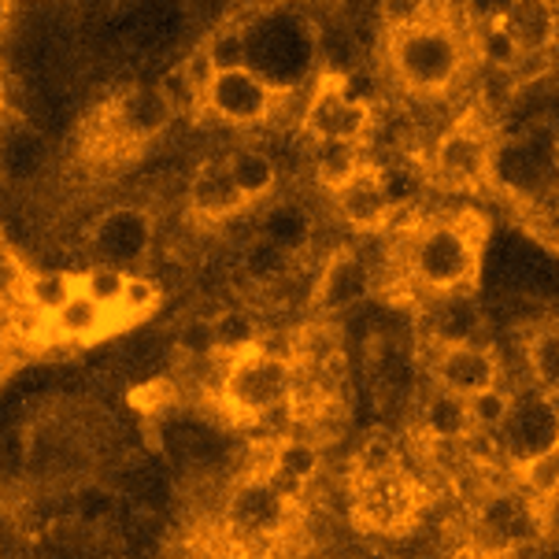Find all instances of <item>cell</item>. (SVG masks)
I'll use <instances>...</instances> for the list:
<instances>
[{"instance_id": "cell-29", "label": "cell", "mask_w": 559, "mask_h": 559, "mask_svg": "<svg viewBox=\"0 0 559 559\" xmlns=\"http://www.w3.org/2000/svg\"><path fill=\"white\" fill-rule=\"evenodd\" d=\"M12 12H15V0H0V37L12 26Z\"/></svg>"}, {"instance_id": "cell-26", "label": "cell", "mask_w": 559, "mask_h": 559, "mask_svg": "<svg viewBox=\"0 0 559 559\" xmlns=\"http://www.w3.org/2000/svg\"><path fill=\"white\" fill-rule=\"evenodd\" d=\"M34 271L12 245L0 238V308H23L26 289H31Z\"/></svg>"}, {"instance_id": "cell-5", "label": "cell", "mask_w": 559, "mask_h": 559, "mask_svg": "<svg viewBox=\"0 0 559 559\" xmlns=\"http://www.w3.org/2000/svg\"><path fill=\"white\" fill-rule=\"evenodd\" d=\"M426 178L444 193H489L497 182V130L478 108L463 111L433 141L430 159H426Z\"/></svg>"}, {"instance_id": "cell-7", "label": "cell", "mask_w": 559, "mask_h": 559, "mask_svg": "<svg viewBox=\"0 0 559 559\" xmlns=\"http://www.w3.org/2000/svg\"><path fill=\"white\" fill-rule=\"evenodd\" d=\"M286 93L274 82L252 71L249 63H226V68H212L201 90L193 93L197 119H215L238 130H255L274 119L278 104Z\"/></svg>"}, {"instance_id": "cell-1", "label": "cell", "mask_w": 559, "mask_h": 559, "mask_svg": "<svg viewBox=\"0 0 559 559\" xmlns=\"http://www.w3.org/2000/svg\"><path fill=\"white\" fill-rule=\"evenodd\" d=\"M471 34H463L444 8L419 4L385 31L382 68L401 93L415 100L449 97L471 71Z\"/></svg>"}, {"instance_id": "cell-10", "label": "cell", "mask_w": 559, "mask_h": 559, "mask_svg": "<svg viewBox=\"0 0 559 559\" xmlns=\"http://www.w3.org/2000/svg\"><path fill=\"white\" fill-rule=\"evenodd\" d=\"M330 204L353 234H382L393 223L401 201H396L390 170L374 159H364L345 182L330 189Z\"/></svg>"}, {"instance_id": "cell-24", "label": "cell", "mask_w": 559, "mask_h": 559, "mask_svg": "<svg viewBox=\"0 0 559 559\" xmlns=\"http://www.w3.org/2000/svg\"><path fill=\"white\" fill-rule=\"evenodd\" d=\"M311 145H316V182L326 193L337 189L367 159V145H356V141H311Z\"/></svg>"}, {"instance_id": "cell-28", "label": "cell", "mask_w": 559, "mask_h": 559, "mask_svg": "<svg viewBox=\"0 0 559 559\" xmlns=\"http://www.w3.org/2000/svg\"><path fill=\"white\" fill-rule=\"evenodd\" d=\"M519 0H460V12L467 19V26H497L515 12Z\"/></svg>"}, {"instance_id": "cell-8", "label": "cell", "mask_w": 559, "mask_h": 559, "mask_svg": "<svg viewBox=\"0 0 559 559\" xmlns=\"http://www.w3.org/2000/svg\"><path fill=\"white\" fill-rule=\"evenodd\" d=\"M374 127V104L367 97H356L345 74L322 71L316 90L308 93L305 111H300V134L308 141H356V145H371Z\"/></svg>"}, {"instance_id": "cell-11", "label": "cell", "mask_w": 559, "mask_h": 559, "mask_svg": "<svg viewBox=\"0 0 559 559\" xmlns=\"http://www.w3.org/2000/svg\"><path fill=\"white\" fill-rule=\"evenodd\" d=\"M293 508H297V500L282 497V492L255 471V475H249L230 497H226V508H223L226 534L238 537V542H271V537H282L289 530Z\"/></svg>"}, {"instance_id": "cell-15", "label": "cell", "mask_w": 559, "mask_h": 559, "mask_svg": "<svg viewBox=\"0 0 559 559\" xmlns=\"http://www.w3.org/2000/svg\"><path fill=\"white\" fill-rule=\"evenodd\" d=\"M37 330H41L45 345H71V348H90L119 334L111 308L93 300L90 293L79 286H71V293L49 311V316L37 319Z\"/></svg>"}, {"instance_id": "cell-12", "label": "cell", "mask_w": 559, "mask_h": 559, "mask_svg": "<svg viewBox=\"0 0 559 559\" xmlns=\"http://www.w3.org/2000/svg\"><path fill=\"white\" fill-rule=\"evenodd\" d=\"M156 223L145 207H108L90 226V255L93 263H108L119 271H145L153 255Z\"/></svg>"}, {"instance_id": "cell-14", "label": "cell", "mask_w": 559, "mask_h": 559, "mask_svg": "<svg viewBox=\"0 0 559 559\" xmlns=\"http://www.w3.org/2000/svg\"><path fill=\"white\" fill-rule=\"evenodd\" d=\"M374 293V271L356 249H334L322 260L311 286V311L319 319H341Z\"/></svg>"}, {"instance_id": "cell-17", "label": "cell", "mask_w": 559, "mask_h": 559, "mask_svg": "<svg viewBox=\"0 0 559 559\" xmlns=\"http://www.w3.org/2000/svg\"><path fill=\"white\" fill-rule=\"evenodd\" d=\"M319 471H322V456L316 444L305 438H282L267 449V460H263L260 475L267 478L282 497L300 500V492L316 481Z\"/></svg>"}, {"instance_id": "cell-25", "label": "cell", "mask_w": 559, "mask_h": 559, "mask_svg": "<svg viewBox=\"0 0 559 559\" xmlns=\"http://www.w3.org/2000/svg\"><path fill=\"white\" fill-rule=\"evenodd\" d=\"M526 367H530V378H534L537 390L556 396V390H559V334H556V326H542L530 334Z\"/></svg>"}, {"instance_id": "cell-21", "label": "cell", "mask_w": 559, "mask_h": 559, "mask_svg": "<svg viewBox=\"0 0 559 559\" xmlns=\"http://www.w3.org/2000/svg\"><path fill=\"white\" fill-rule=\"evenodd\" d=\"M226 159V170H230V178L238 182V189L245 193V201L252 207L263 201V197L274 193V186H278V167H274V159L263 153V148L255 145H241V148H230V153L223 156Z\"/></svg>"}, {"instance_id": "cell-19", "label": "cell", "mask_w": 559, "mask_h": 559, "mask_svg": "<svg viewBox=\"0 0 559 559\" xmlns=\"http://www.w3.org/2000/svg\"><path fill=\"white\" fill-rule=\"evenodd\" d=\"M508 475L515 481V489H523L530 500H537L542 508H556V492H559V449L542 444L534 452H519L508 456Z\"/></svg>"}, {"instance_id": "cell-3", "label": "cell", "mask_w": 559, "mask_h": 559, "mask_svg": "<svg viewBox=\"0 0 559 559\" xmlns=\"http://www.w3.org/2000/svg\"><path fill=\"white\" fill-rule=\"evenodd\" d=\"M426 508V489L401 467L393 441H371L356 460L353 475V526L371 537L412 534Z\"/></svg>"}, {"instance_id": "cell-9", "label": "cell", "mask_w": 559, "mask_h": 559, "mask_svg": "<svg viewBox=\"0 0 559 559\" xmlns=\"http://www.w3.org/2000/svg\"><path fill=\"white\" fill-rule=\"evenodd\" d=\"M552 508H542L537 500H530L523 489H500L486 497V504L478 508L475 530H471V548L475 556H511L523 545H534L537 537H545Z\"/></svg>"}, {"instance_id": "cell-6", "label": "cell", "mask_w": 559, "mask_h": 559, "mask_svg": "<svg viewBox=\"0 0 559 559\" xmlns=\"http://www.w3.org/2000/svg\"><path fill=\"white\" fill-rule=\"evenodd\" d=\"M293 382V359L271 353L267 345L245 348L223 359L219 378V412L234 426H255L263 423L274 407L286 404Z\"/></svg>"}, {"instance_id": "cell-13", "label": "cell", "mask_w": 559, "mask_h": 559, "mask_svg": "<svg viewBox=\"0 0 559 559\" xmlns=\"http://www.w3.org/2000/svg\"><path fill=\"white\" fill-rule=\"evenodd\" d=\"M430 385L471 401V396L500 385V359L489 345H478L471 337L441 341L430 359Z\"/></svg>"}, {"instance_id": "cell-27", "label": "cell", "mask_w": 559, "mask_h": 559, "mask_svg": "<svg viewBox=\"0 0 559 559\" xmlns=\"http://www.w3.org/2000/svg\"><path fill=\"white\" fill-rule=\"evenodd\" d=\"M130 271H119V267H108V263H93V267H85L74 274V286L90 293L93 300H100V305H116L122 282H127Z\"/></svg>"}, {"instance_id": "cell-18", "label": "cell", "mask_w": 559, "mask_h": 559, "mask_svg": "<svg viewBox=\"0 0 559 559\" xmlns=\"http://www.w3.org/2000/svg\"><path fill=\"white\" fill-rule=\"evenodd\" d=\"M419 430L430 444H463L471 433H475L467 401L456 393H444L438 385H430L419 401Z\"/></svg>"}, {"instance_id": "cell-20", "label": "cell", "mask_w": 559, "mask_h": 559, "mask_svg": "<svg viewBox=\"0 0 559 559\" xmlns=\"http://www.w3.org/2000/svg\"><path fill=\"white\" fill-rule=\"evenodd\" d=\"M504 31L511 34L523 60L542 56L556 41V8L552 0H519V8L504 19Z\"/></svg>"}, {"instance_id": "cell-4", "label": "cell", "mask_w": 559, "mask_h": 559, "mask_svg": "<svg viewBox=\"0 0 559 559\" xmlns=\"http://www.w3.org/2000/svg\"><path fill=\"white\" fill-rule=\"evenodd\" d=\"M175 116L178 100L164 85H130L93 111L82 148L90 159H134L167 134Z\"/></svg>"}, {"instance_id": "cell-2", "label": "cell", "mask_w": 559, "mask_h": 559, "mask_svg": "<svg viewBox=\"0 0 559 559\" xmlns=\"http://www.w3.org/2000/svg\"><path fill=\"white\" fill-rule=\"evenodd\" d=\"M489 245V219L478 212L426 215L404 234L401 263L404 282L426 297H460L478 289Z\"/></svg>"}, {"instance_id": "cell-23", "label": "cell", "mask_w": 559, "mask_h": 559, "mask_svg": "<svg viewBox=\"0 0 559 559\" xmlns=\"http://www.w3.org/2000/svg\"><path fill=\"white\" fill-rule=\"evenodd\" d=\"M207 341H212L215 359L255 348V345H263L260 319H255V311H249V308H226L207 322Z\"/></svg>"}, {"instance_id": "cell-22", "label": "cell", "mask_w": 559, "mask_h": 559, "mask_svg": "<svg viewBox=\"0 0 559 559\" xmlns=\"http://www.w3.org/2000/svg\"><path fill=\"white\" fill-rule=\"evenodd\" d=\"M159 308H164V286L156 278H148L145 271H130L116 305H111V316H116L119 334H127V330L141 326L145 319H153Z\"/></svg>"}, {"instance_id": "cell-16", "label": "cell", "mask_w": 559, "mask_h": 559, "mask_svg": "<svg viewBox=\"0 0 559 559\" xmlns=\"http://www.w3.org/2000/svg\"><path fill=\"white\" fill-rule=\"evenodd\" d=\"M186 207H189V219L193 223L219 226L226 219H238V215L249 212L252 204L245 201L238 182H234L230 170H226V159L219 156V159H204V164L193 170Z\"/></svg>"}]
</instances>
